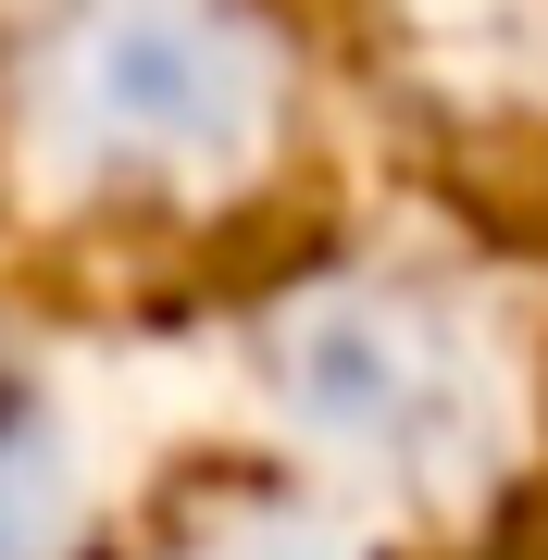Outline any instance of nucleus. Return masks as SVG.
I'll list each match as a JSON object with an SVG mask.
<instances>
[{"label":"nucleus","mask_w":548,"mask_h":560,"mask_svg":"<svg viewBox=\"0 0 548 560\" xmlns=\"http://www.w3.org/2000/svg\"><path fill=\"white\" fill-rule=\"evenodd\" d=\"M300 138V38L275 0H13L0 150L75 224H200L275 187Z\"/></svg>","instance_id":"1"},{"label":"nucleus","mask_w":548,"mask_h":560,"mask_svg":"<svg viewBox=\"0 0 548 560\" xmlns=\"http://www.w3.org/2000/svg\"><path fill=\"white\" fill-rule=\"evenodd\" d=\"M249 386L325 499L448 511L524 436V349L474 275L424 249H337L249 312Z\"/></svg>","instance_id":"2"},{"label":"nucleus","mask_w":548,"mask_h":560,"mask_svg":"<svg viewBox=\"0 0 548 560\" xmlns=\"http://www.w3.org/2000/svg\"><path fill=\"white\" fill-rule=\"evenodd\" d=\"M62 523H75V436L50 374L0 337V560H62Z\"/></svg>","instance_id":"3"},{"label":"nucleus","mask_w":548,"mask_h":560,"mask_svg":"<svg viewBox=\"0 0 548 560\" xmlns=\"http://www.w3.org/2000/svg\"><path fill=\"white\" fill-rule=\"evenodd\" d=\"M187 560H362V536L325 511H300V499H275V511H237V523H212Z\"/></svg>","instance_id":"4"}]
</instances>
